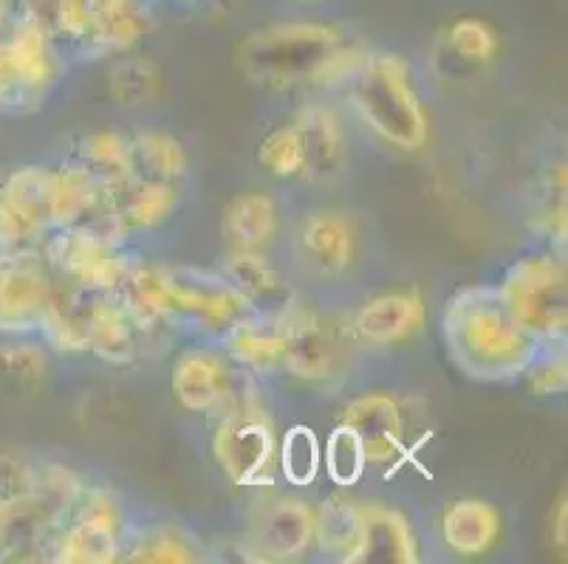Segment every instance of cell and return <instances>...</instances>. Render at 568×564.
<instances>
[{
	"label": "cell",
	"instance_id": "1",
	"mask_svg": "<svg viewBox=\"0 0 568 564\" xmlns=\"http://www.w3.org/2000/svg\"><path fill=\"white\" fill-rule=\"evenodd\" d=\"M102 217L105 181L80 162L26 164L0 181V248L38 246L63 226H102Z\"/></svg>",
	"mask_w": 568,
	"mask_h": 564
},
{
	"label": "cell",
	"instance_id": "2",
	"mask_svg": "<svg viewBox=\"0 0 568 564\" xmlns=\"http://www.w3.org/2000/svg\"><path fill=\"white\" fill-rule=\"evenodd\" d=\"M442 336L450 359L478 381H513L544 348L513 319L498 286H467L444 305Z\"/></svg>",
	"mask_w": 568,
	"mask_h": 564
},
{
	"label": "cell",
	"instance_id": "3",
	"mask_svg": "<svg viewBox=\"0 0 568 564\" xmlns=\"http://www.w3.org/2000/svg\"><path fill=\"white\" fill-rule=\"evenodd\" d=\"M122 291L164 328H190L206 336H221L255 310L224 274L195 266L133 260Z\"/></svg>",
	"mask_w": 568,
	"mask_h": 564
},
{
	"label": "cell",
	"instance_id": "4",
	"mask_svg": "<svg viewBox=\"0 0 568 564\" xmlns=\"http://www.w3.org/2000/svg\"><path fill=\"white\" fill-rule=\"evenodd\" d=\"M348 102L354 116L390 147L416 153L427 144L430 124L425 102L413 85L405 57L394 51H368L348 80Z\"/></svg>",
	"mask_w": 568,
	"mask_h": 564
},
{
	"label": "cell",
	"instance_id": "5",
	"mask_svg": "<svg viewBox=\"0 0 568 564\" xmlns=\"http://www.w3.org/2000/svg\"><path fill=\"white\" fill-rule=\"evenodd\" d=\"M82 483L71 469L34 463V489L0 496V562L51 558Z\"/></svg>",
	"mask_w": 568,
	"mask_h": 564
},
{
	"label": "cell",
	"instance_id": "6",
	"mask_svg": "<svg viewBox=\"0 0 568 564\" xmlns=\"http://www.w3.org/2000/svg\"><path fill=\"white\" fill-rule=\"evenodd\" d=\"M213 458L232 485L263 489V485L275 483V418L252 384L250 372L241 376L232 396L215 412Z\"/></svg>",
	"mask_w": 568,
	"mask_h": 564
},
{
	"label": "cell",
	"instance_id": "7",
	"mask_svg": "<svg viewBox=\"0 0 568 564\" xmlns=\"http://www.w3.org/2000/svg\"><path fill=\"white\" fill-rule=\"evenodd\" d=\"M498 294L515 322L540 345L566 339L568 271L566 260L551 248H537L506 268Z\"/></svg>",
	"mask_w": 568,
	"mask_h": 564
},
{
	"label": "cell",
	"instance_id": "8",
	"mask_svg": "<svg viewBox=\"0 0 568 564\" xmlns=\"http://www.w3.org/2000/svg\"><path fill=\"white\" fill-rule=\"evenodd\" d=\"M343 31L328 23H277L252 31L237 49V62L250 80L266 88L308 82L320 62L339 49Z\"/></svg>",
	"mask_w": 568,
	"mask_h": 564
},
{
	"label": "cell",
	"instance_id": "9",
	"mask_svg": "<svg viewBox=\"0 0 568 564\" xmlns=\"http://www.w3.org/2000/svg\"><path fill=\"white\" fill-rule=\"evenodd\" d=\"M43 255L63 286L82 294L119 291L133 268L125 237L94 224H74L45 237Z\"/></svg>",
	"mask_w": 568,
	"mask_h": 564
},
{
	"label": "cell",
	"instance_id": "10",
	"mask_svg": "<svg viewBox=\"0 0 568 564\" xmlns=\"http://www.w3.org/2000/svg\"><path fill=\"white\" fill-rule=\"evenodd\" d=\"M125 505L105 485H82L74 509L54 542L51 562L60 564H108L119 562L125 542Z\"/></svg>",
	"mask_w": 568,
	"mask_h": 564
},
{
	"label": "cell",
	"instance_id": "11",
	"mask_svg": "<svg viewBox=\"0 0 568 564\" xmlns=\"http://www.w3.org/2000/svg\"><path fill=\"white\" fill-rule=\"evenodd\" d=\"M54 288L57 277L43 248H0V336L26 339L38 334Z\"/></svg>",
	"mask_w": 568,
	"mask_h": 564
},
{
	"label": "cell",
	"instance_id": "12",
	"mask_svg": "<svg viewBox=\"0 0 568 564\" xmlns=\"http://www.w3.org/2000/svg\"><path fill=\"white\" fill-rule=\"evenodd\" d=\"M82 317L88 328V353H94L97 359L113 367L136 365L144 353V345L164 328L144 310H139L122 288L85 294Z\"/></svg>",
	"mask_w": 568,
	"mask_h": 564
},
{
	"label": "cell",
	"instance_id": "13",
	"mask_svg": "<svg viewBox=\"0 0 568 564\" xmlns=\"http://www.w3.org/2000/svg\"><path fill=\"white\" fill-rule=\"evenodd\" d=\"M281 319L286 330L283 370L308 384H325L337 379L345 361L337 328L312 305L294 302V299L281 310Z\"/></svg>",
	"mask_w": 568,
	"mask_h": 564
},
{
	"label": "cell",
	"instance_id": "14",
	"mask_svg": "<svg viewBox=\"0 0 568 564\" xmlns=\"http://www.w3.org/2000/svg\"><path fill=\"white\" fill-rule=\"evenodd\" d=\"M314 547V509L301 496L263 500L246 525V553L257 562H292Z\"/></svg>",
	"mask_w": 568,
	"mask_h": 564
},
{
	"label": "cell",
	"instance_id": "15",
	"mask_svg": "<svg viewBox=\"0 0 568 564\" xmlns=\"http://www.w3.org/2000/svg\"><path fill=\"white\" fill-rule=\"evenodd\" d=\"M179 206H182V193L173 181L148 178V175L105 181L102 226L119 237L148 235L162 229Z\"/></svg>",
	"mask_w": 568,
	"mask_h": 564
},
{
	"label": "cell",
	"instance_id": "16",
	"mask_svg": "<svg viewBox=\"0 0 568 564\" xmlns=\"http://www.w3.org/2000/svg\"><path fill=\"white\" fill-rule=\"evenodd\" d=\"M244 370L224 353V348L193 345L175 356L170 370V390L175 403L190 416H215L232 396Z\"/></svg>",
	"mask_w": 568,
	"mask_h": 564
},
{
	"label": "cell",
	"instance_id": "17",
	"mask_svg": "<svg viewBox=\"0 0 568 564\" xmlns=\"http://www.w3.org/2000/svg\"><path fill=\"white\" fill-rule=\"evenodd\" d=\"M425 297L418 288H396L365 299L351 319V334L363 348L390 350L422 330Z\"/></svg>",
	"mask_w": 568,
	"mask_h": 564
},
{
	"label": "cell",
	"instance_id": "18",
	"mask_svg": "<svg viewBox=\"0 0 568 564\" xmlns=\"http://www.w3.org/2000/svg\"><path fill=\"white\" fill-rule=\"evenodd\" d=\"M297 252L317 277H343L356 257L354 224L337 209L308 212L297 226Z\"/></svg>",
	"mask_w": 568,
	"mask_h": 564
},
{
	"label": "cell",
	"instance_id": "19",
	"mask_svg": "<svg viewBox=\"0 0 568 564\" xmlns=\"http://www.w3.org/2000/svg\"><path fill=\"white\" fill-rule=\"evenodd\" d=\"M359 438L368 465L394 463L405 449V416L394 396L365 392L345 407L343 421Z\"/></svg>",
	"mask_w": 568,
	"mask_h": 564
},
{
	"label": "cell",
	"instance_id": "20",
	"mask_svg": "<svg viewBox=\"0 0 568 564\" xmlns=\"http://www.w3.org/2000/svg\"><path fill=\"white\" fill-rule=\"evenodd\" d=\"M221 348L250 376H266V372L283 370L286 356V330H283L281 310H250L246 317L221 334Z\"/></svg>",
	"mask_w": 568,
	"mask_h": 564
},
{
	"label": "cell",
	"instance_id": "21",
	"mask_svg": "<svg viewBox=\"0 0 568 564\" xmlns=\"http://www.w3.org/2000/svg\"><path fill=\"white\" fill-rule=\"evenodd\" d=\"M418 542L410 522L390 505L359 503V545L354 562L416 564Z\"/></svg>",
	"mask_w": 568,
	"mask_h": 564
},
{
	"label": "cell",
	"instance_id": "22",
	"mask_svg": "<svg viewBox=\"0 0 568 564\" xmlns=\"http://www.w3.org/2000/svg\"><path fill=\"white\" fill-rule=\"evenodd\" d=\"M281 235V206L268 193H241L221 215L226 252H268Z\"/></svg>",
	"mask_w": 568,
	"mask_h": 564
},
{
	"label": "cell",
	"instance_id": "23",
	"mask_svg": "<svg viewBox=\"0 0 568 564\" xmlns=\"http://www.w3.org/2000/svg\"><path fill=\"white\" fill-rule=\"evenodd\" d=\"M221 274L250 299L255 310L277 314L294 299L292 286L268 252H226Z\"/></svg>",
	"mask_w": 568,
	"mask_h": 564
},
{
	"label": "cell",
	"instance_id": "24",
	"mask_svg": "<svg viewBox=\"0 0 568 564\" xmlns=\"http://www.w3.org/2000/svg\"><path fill=\"white\" fill-rule=\"evenodd\" d=\"M119 558L142 564H187L204 558V545L182 522H144L128 527Z\"/></svg>",
	"mask_w": 568,
	"mask_h": 564
},
{
	"label": "cell",
	"instance_id": "25",
	"mask_svg": "<svg viewBox=\"0 0 568 564\" xmlns=\"http://www.w3.org/2000/svg\"><path fill=\"white\" fill-rule=\"evenodd\" d=\"M500 516L487 500L464 496L442 514V540L458 556H481L498 542Z\"/></svg>",
	"mask_w": 568,
	"mask_h": 564
},
{
	"label": "cell",
	"instance_id": "26",
	"mask_svg": "<svg viewBox=\"0 0 568 564\" xmlns=\"http://www.w3.org/2000/svg\"><path fill=\"white\" fill-rule=\"evenodd\" d=\"M292 122L301 127L303 144H306V175L317 181L334 178L345 167V153H348V139H345L337 113L323 105H312L303 107Z\"/></svg>",
	"mask_w": 568,
	"mask_h": 564
},
{
	"label": "cell",
	"instance_id": "27",
	"mask_svg": "<svg viewBox=\"0 0 568 564\" xmlns=\"http://www.w3.org/2000/svg\"><path fill=\"white\" fill-rule=\"evenodd\" d=\"M359 545V503L345 494L325 496L314 509V547L332 562L354 564Z\"/></svg>",
	"mask_w": 568,
	"mask_h": 564
},
{
	"label": "cell",
	"instance_id": "28",
	"mask_svg": "<svg viewBox=\"0 0 568 564\" xmlns=\"http://www.w3.org/2000/svg\"><path fill=\"white\" fill-rule=\"evenodd\" d=\"M23 14L38 20L57 43L91 45L97 25V0H20Z\"/></svg>",
	"mask_w": 568,
	"mask_h": 564
},
{
	"label": "cell",
	"instance_id": "29",
	"mask_svg": "<svg viewBox=\"0 0 568 564\" xmlns=\"http://www.w3.org/2000/svg\"><path fill=\"white\" fill-rule=\"evenodd\" d=\"M148 31V18L139 0H97V25L91 49L100 54H122L133 49Z\"/></svg>",
	"mask_w": 568,
	"mask_h": 564
},
{
	"label": "cell",
	"instance_id": "30",
	"mask_svg": "<svg viewBox=\"0 0 568 564\" xmlns=\"http://www.w3.org/2000/svg\"><path fill=\"white\" fill-rule=\"evenodd\" d=\"M77 162L85 164L102 181H122L139 175L136 158H133V139L116 131L88 133L77 147Z\"/></svg>",
	"mask_w": 568,
	"mask_h": 564
},
{
	"label": "cell",
	"instance_id": "31",
	"mask_svg": "<svg viewBox=\"0 0 568 564\" xmlns=\"http://www.w3.org/2000/svg\"><path fill=\"white\" fill-rule=\"evenodd\" d=\"M133 158H136L139 175L173 181V184H179L190 170V155L184 144L162 131L136 133L133 136Z\"/></svg>",
	"mask_w": 568,
	"mask_h": 564
},
{
	"label": "cell",
	"instance_id": "32",
	"mask_svg": "<svg viewBox=\"0 0 568 564\" xmlns=\"http://www.w3.org/2000/svg\"><path fill=\"white\" fill-rule=\"evenodd\" d=\"M277 469L288 485L306 489L323 469V447L314 429L292 427L277 441Z\"/></svg>",
	"mask_w": 568,
	"mask_h": 564
},
{
	"label": "cell",
	"instance_id": "33",
	"mask_svg": "<svg viewBox=\"0 0 568 564\" xmlns=\"http://www.w3.org/2000/svg\"><path fill=\"white\" fill-rule=\"evenodd\" d=\"M257 162L275 178H303L308 170L306 144H303L301 127L294 122L281 124L275 131H268L263 136L261 147H257Z\"/></svg>",
	"mask_w": 568,
	"mask_h": 564
},
{
	"label": "cell",
	"instance_id": "34",
	"mask_svg": "<svg viewBox=\"0 0 568 564\" xmlns=\"http://www.w3.org/2000/svg\"><path fill=\"white\" fill-rule=\"evenodd\" d=\"M108 91L122 107H142L159 93V69L144 57H122L108 71Z\"/></svg>",
	"mask_w": 568,
	"mask_h": 564
},
{
	"label": "cell",
	"instance_id": "35",
	"mask_svg": "<svg viewBox=\"0 0 568 564\" xmlns=\"http://www.w3.org/2000/svg\"><path fill=\"white\" fill-rule=\"evenodd\" d=\"M323 469L328 472L334 485L339 489H351L363 480L365 469H368V458L354 432L345 423H337L328 434V441L323 447Z\"/></svg>",
	"mask_w": 568,
	"mask_h": 564
},
{
	"label": "cell",
	"instance_id": "36",
	"mask_svg": "<svg viewBox=\"0 0 568 564\" xmlns=\"http://www.w3.org/2000/svg\"><path fill=\"white\" fill-rule=\"evenodd\" d=\"M447 45L467 62H489L498 51V34L481 18H462L447 31Z\"/></svg>",
	"mask_w": 568,
	"mask_h": 564
},
{
	"label": "cell",
	"instance_id": "37",
	"mask_svg": "<svg viewBox=\"0 0 568 564\" xmlns=\"http://www.w3.org/2000/svg\"><path fill=\"white\" fill-rule=\"evenodd\" d=\"M524 376L529 379L531 392L540 398L566 392L568 361H566V350L560 348V341H557V345H544V348L537 350V356L531 359V365L526 367Z\"/></svg>",
	"mask_w": 568,
	"mask_h": 564
},
{
	"label": "cell",
	"instance_id": "38",
	"mask_svg": "<svg viewBox=\"0 0 568 564\" xmlns=\"http://www.w3.org/2000/svg\"><path fill=\"white\" fill-rule=\"evenodd\" d=\"M546 186L549 193H544V201H537L529 215L531 229L549 240H560L566 237V170L557 173Z\"/></svg>",
	"mask_w": 568,
	"mask_h": 564
},
{
	"label": "cell",
	"instance_id": "39",
	"mask_svg": "<svg viewBox=\"0 0 568 564\" xmlns=\"http://www.w3.org/2000/svg\"><path fill=\"white\" fill-rule=\"evenodd\" d=\"M14 345L0 348V376L14 384H38L45 376V356L38 348L26 345V341L12 339Z\"/></svg>",
	"mask_w": 568,
	"mask_h": 564
},
{
	"label": "cell",
	"instance_id": "40",
	"mask_svg": "<svg viewBox=\"0 0 568 564\" xmlns=\"http://www.w3.org/2000/svg\"><path fill=\"white\" fill-rule=\"evenodd\" d=\"M40 105L26 88L23 74H20L18 62L9 51L7 34L0 38V111H26V107Z\"/></svg>",
	"mask_w": 568,
	"mask_h": 564
},
{
	"label": "cell",
	"instance_id": "41",
	"mask_svg": "<svg viewBox=\"0 0 568 564\" xmlns=\"http://www.w3.org/2000/svg\"><path fill=\"white\" fill-rule=\"evenodd\" d=\"M29 489H34V463H26L14 454H0V496Z\"/></svg>",
	"mask_w": 568,
	"mask_h": 564
},
{
	"label": "cell",
	"instance_id": "42",
	"mask_svg": "<svg viewBox=\"0 0 568 564\" xmlns=\"http://www.w3.org/2000/svg\"><path fill=\"white\" fill-rule=\"evenodd\" d=\"M9 12H12V0H0V31L7 29Z\"/></svg>",
	"mask_w": 568,
	"mask_h": 564
},
{
	"label": "cell",
	"instance_id": "43",
	"mask_svg": "<svg viewBox=\"0 0 568 564\" xmlns=\"http://www.w3.org/2000/svg\"><path fill=\"white\" fill-rule=\"evenodd\" d=\"M292 7H314V3H323V0H286Z\"/></svg>",
	"mask_w": 568,
	"mask_h": 564
},
{
	"label": "cell",
	"instance_id": "44",
	"mask_svg": "<svg viewBox=\"0 0 568 564\" xmlns=\"http://www.w3.org/2000/svg\"><path fill=\"white\" fill-rule=\"evenodd\" d=\"M12 3H14V0H12Z\"/></svg>",
	"mask_w": 568,
	"mask_h": 564
}]
</instances>
